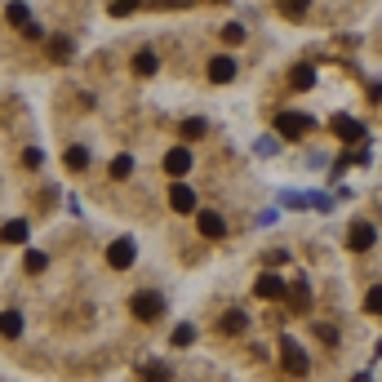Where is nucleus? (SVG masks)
<instances>
[{
    "label": "nucleus",
    "instance_id": "nucleus-13",
    "mask_svg": "<svg viewBox=\"0 0 382 382\" xmlns=\"http://www.w3.org/2000/svg\"><path fill=\"white\" fill-rule=\"evenodd\" d=\"M0 333H5V338H18V333H23V311H0Z\"/></svg>",
    "mask_w": 382,
    "mask_h": 382
},
{
    "label": "nucleus",
    "instance_id": "nucleus-3",
    "mask_svg": "<svg viewBox=\"0 0 382 382\" xmlns=\"http://www.w3.org/2000/svg\"><path fill=\"white\" fill-rule=\"evenodd\" d=\"M195 227H200V236H209V240L227 236V218H222L218 209H200L195 213Z\"/></svg>",
    "mask_w": 382,
    "mask_h": 382
},
{
    "label": "nucleus",
    "instance_id": "nucleus-6",
    "mask_svg": "<svg viewBox=\"0 0 382 382\" xmlns=\"http://www.w3.org/2000/svg\"><path fill=\"white\" fill-rule=\"evenodd\" d=\"M209 80H213V85H227V80H236V58H231V53L209 58Z\"/></svg>",
    "mask_w": 382,
    "mask_h": 382
},
{
    "label": "nucleus",
    "instance_id": "nucleus-18",
    "mask_svg": "<svg viewBox=\"0 0 382 382\" xmlns=\"http://www.w3.org/2000/svg\"><path fill=\"white\" fill-rule=\"evenodd\" d=\"M134 174V156H116L111 160V178H129Z\"/></svg>",
    "mask_w": 382,
    "mask_h": 382
},
{
    "label": "nucleus",
    "instance_id": "nucleus-30",
    "mask_svg": "<svg viewBox=\"0 0 382 382\" xmlns=\"http://www.w3.org/2000/svg\"><path fill=\"white\" fill-rule=\"evenodd\" d=\"M315 333H320L324 342H338V329H329V324H315Z\"/></svg>",
    "mask_w": 382,
    "mask_h": 382
},
{
    "label": "nucleus",
    "instance_id": "nucleus-25",
    "mask_svg": "<svg viewBox=\"0 0 382 382\" xmlns=\"http://www.w3.org/2000/svg\"><path fill=\"white\" fill-rule=\"evenodd\" d=\"M222 40H227V45H240V40H245V27L227 23V27H222Z\"/></svg>",
    "mask_w": 382,
    "mask_h": 382
},
{
    "label": "nucleus",
    "instance_id": "nucleus-5",
    "mask_svg": "<svg viewBox=\"0 0 382 382\" xmlns=\"http://www.w3.org/2000/svg\"><path fill=\"white\" fill-rule=\"evenodd\" d=\"M374 240H378V231H374V222H356V227L347 231V245L356 249V254H365V249H374Z\"/></svg>",
    "mask_w": 382,
    "mask_h": 382
},
{
    "label": "nucleus",
    "instance_id": "nucleus-23",
    "mask_svg": "<svg viewBox=\"0 0 382 382\" xmlns=\"http://www.w3.org/2000/svg\"><path fill=\"white\" fill-rule=\"evenodd\" d=\"M23 267H27V272L36 276V272H45V267H49V258H45L40 249H32V254H27V263H23Z\"/></svg>",
    "mask_w": 382,
    "mask_h": 382
},
{
    "label": "nucleus",
    "instance_id": "nucleus-26",
    "mask_svg": "<svg viewBox=\"0 0 382 382\" xmlns=\"http://www.w3.org/2000/svg\"><path fill=\"white\" fill-rule=\"evenodd\" d=\"M254 152H258V156H276L280 147H276V138H258V143H254Z\"/></svg>",
    "mask_w": 382,
    "mask_h": 382
},
{
    "label": "nucleus",
    "instance_id": "nucleus-22",
    "mask_svg": "<svg viewBox=\"0 0 382 382\" xmlns=\"http://www.w3.org/2000/svg\"><path fill=\"white\" fill-rule=\"evenodd\" d=\"M294 85H298V89H311V85H315V71L307 67V62H302V67H294Z\"/></svg>",
    "mask_w": 382,
    "mask_h": 382
},
{
    "label": "nucleus",
    "instance_id": "nucleus-2",
    "mask_svg": "<svg viewBox=\"0 0 382 382\" xmlns=\"http://www.w3.org/2000/svg\"><path fill=\"white\" fill-rule=\"evenodd\" d=\"M280 347H285V351H280V360H285V374H294V378H302V374H307V351H302V347H298V342H294V338H285V342H280Z\"/></svg>",
    "mask_w": 382,
    "mask_h": 382
},
{
    "label": "nucleus",
    "instance_id": "nucleus-4",
    "mask_svg": "<svg viewBox=\"0 0 382 382\" xmlns=\"http://www.w3.org/2000/svg\"><path fill=\"white\" fill-rule=\"evenodd\" d=\"M165 174H169V178H187V174H191V152H187V147L165 152Z\"/></svg>",
    "mask_w": 382,
    "mask_h": 382
},
{
    "label": "nucleus",
    "instance_id": "nucleus-9",
    "mask_svg": "<svg viewBox=\"0 0 382 382\" xmlns=\"http://www.w3.org/2000/svg\"><path fill=\"white\" fill-rule=\"evenodd\" d=\"M134 258H138V249H134V240H116V245H111V249H107V263H111V267H120V272H125V267H129V263H134Z\"/></svg>",
    "mask_w": 382,
    "mask_h": 382
},
{
    "label": "nucleus",
    "instance_id": "nucleus-8",
    "mask_svg": "<svg viewBox=\"0 0 382 382\" xmlns=\"http://www.w3.org/2000/svg\"><path fill=\"white\" fill-rule=\"evenodd\" d=\"M254 294L267 298V302H276V298H285V280L276 272H263V276H258V285H254Z\"/></svg>",
    "mask_w": 382,
    "mask_h": 382
},
{
    "label": "nucleus",
    "instance_id": "nucleus-11",
    "mask_svg": "<svg viewBox=\"0 0 382 382\" xmlns=\"http://www.w3.org/2000/svg\"><path fill=\"white\" fill-rule=\"evenodd\" d=\"M333 134H338L342 143H356V138L365 134V129H360V125H356V120H351V116H333Z\"/></svg>",
    "mask_w": 382,
    "mask_h": 382
},
{
    "label": "nucleus",
    "instance_id": "nucleus-24",
    "mask_svg": "<svg viewBox=\"0 0 382 382\" xmlns=\"http://www.w3.org/2000/svg\"><path fill=\"white\" fill-rule=\"evenodd\" d=\"M289 298H294L298 307H307V302H311V289H307V280H298L294 289H289Z\"/></svg>",
    "mask_w": 382,
    "mask_h": 382
},
{
    "label": "nucleus",
    "instance_id": "nucleus-17",
    "mask_svg": "<svg viewBox=\"0 0 382 382\" xmlns=\"http://www.w3.org/2000/svg\"><path fill=\"white\" fill-rule=\"evenodd\" d=\"M169 342H174V347H191V342H195V324H178Z\"/></svg>",
    "mask_w": 382,
    "mask_h": 382
},
{
    "label": "nucleus",
    "instance_id": "nucleus-20",
    "mask_svg": "<svg viewBox=\"0 0 382 382\" xmlns=\"http://www.w3.org/2000/svg\"><path fill=\"white\" fill-rule=\"evenodd\" d=\"M365 311H369V315H382V285H374V289L365 294Z\"/></svg>",
    "mask_w": 382,
    "mask_h": 382
},
{
    "label": "nucleus",
    "instance_id": "nucleus-19",
    "mask_svg": "<svg viewBox=\"0 0 382 382\" xmlns=\"http://www.w3.org/2000/svg\"><path fill=\"white\" fill-rule=\"evenodd\" d=\"M89 165V147H71L67 152V169H85Z\"/></svg>",
    "mask_w": 382,
    "mask_h": 382
},
{
    "label": "nucleus",
    "instance_id": "nucleus-21",
    "mask_svg": "<svg viewBox=\"0 0 382 382\" xmlns=\"http://www.w3.org/2000/svg\"><path fill=\"white\" fill-rule=\"evenodd\" d=\"M307 5H311V0H280V14H285V18H302Z\"/></svg>",
    "mask_w": 382,
    "mask_h": 382
},
{
    "label": "nucleus",
    "instance_id": "nucleus-15",
    "mask_svg": "<svg viewBox=\"0 0 382 382\" xmlns=\"http://www.w3.org/2000/svg\"><path fill=\"white\" fill-rule=\"evenodd\" d=\"M156 67H160V62H156L152 49H143V53L134 58V71H138V76H156Z\"/></svg>",
    "mask_w": 382,
    "mask_h": 382
},
{
    "label": "nucleus",
    "instance_id": "nucleus-28",
    "mask_svg": "<svg viewBox=\"0 0 382 382\" xmlns=\"http://www.w3.org/2000/svg\"><path fill=\"white\" fill-rule=\"evenodd\" d=\"M147 382H169V365H152L147 369Z\"/></svg>",
    "mask_w": 382,
    "mask_h": 382
},
{
    "label": "nucleus",
    "instance_id": "nucleus-12",
    "mask_svg": "<svg viewBox=\"0 0 382 382\" xmlns=\"http://www.w3.org/2000/svg\"><path fill=\"white\" fill-rule=\"evenodd\" d=\"M0 240H5V245H27V222H23V218L5 222V231H0Z\"/></svg>",
    "mask_w": 382,
    "mask_h": 382
},
{
    "label": "nucleus",
    "instance_id": "nucleus-27",
    "mask_svg": "<svg viewBox=\"0 0 382 382\" xmlns=\"http://www.w3.org/2000/svg\"><path fill=\"white\" fill-rule=\"evenodd\" d=\"M204 129H209V125H204V120H187V125H182V138H200Z\"/></svg>",
    "mask_w": 382,
    "mask_h": 382
},
{
    "label": "nucleus",
    "instance_id": "nucleus-7",
    "mask_svg": "<svg viewBox=\"0 0 382 382\" xmlns=\"http://www.w3.org/2000/svg\"><path fill=\"white\" fill-rule=\"evenodd\" d=\"M276 129H280L285 138H302L307 129H311V120L298 116V111H285V116H276Z\"/></svg>",
    "mask_w": 382,
    "mask_h": 382
},
{
    "label": "nucleus",
    "instance_id": "nucleus-10",
    "mask_svg": "<svg viewBox=\"0 0 382 382\" xmlns=\"http://www.w3.org/2000/svg\"><path fill=\"white\" fill-rule=\"evenodd\" d=\"M169 204H174L178 213H191V209H195V191L187 187V182H174V187H169Z\"/></svg>",
    "mask_w": 382,
    "mask_h": 382
},
{
    "label": "nucleus",
    "instance_id": "nucleus-14",
    "mask_svg": "<svg viewBox=\"0 0 382 382\" xmlns=\"http://www.w3.org/2000/svg\"><path fill=\"white\" fill-rule=\"evenodd\" d=\"M245 324H249L245 311H231V315H222V320H218V333H245Z\"/></svg>",
    "mask_w": 382,
    "mask_h": 382
},
{
    "label": "nucleus",
    "instance_id": "nucleus-1",
    "mask_svg": "<svg viewBox=\"0 0 382 382\" xmlns=\"http://www.w3.org/2000/svg\"><path fill=\"white\" fill-rule=\"evenodd\" d=\"M129 311H134L138 320H160V315H165V302H160V294H147V289H143V294L129 298Z\"/></svg>",
    "mask_w": 382,
    "mask_h": 382
},
{
    "label": "nucleus",
    "instance_id": "nucleus-29",
    "mask_svg": "<svg viewBox=\"0 0 382 382\" xmlns=\"http://www.w3.org/2000/svg\"><path fill=\"white\" fill-rule=\"evenodd\" d=\"M143 0H111V14H129V9H138Z\"/></svg>",
    "mask_w": 382,
    "mask_h": 382
},
{
    "label": "nucleus",
    "instance_id": "nucleus-16",
    "mask_svg": "<svg viewBox=\"0 0 382 382\" xmlns=\"http://www.w3.org/2000/svg\"><path fill=\"white\" fill-rule=\"evenodd\" d=\"M5 18H9V23H14V27H27V23H32V14H27V5H18V0H9Z\"/></svg>",
    "mask_w": 382,
    "mask_h": 382
}]
</instances>
